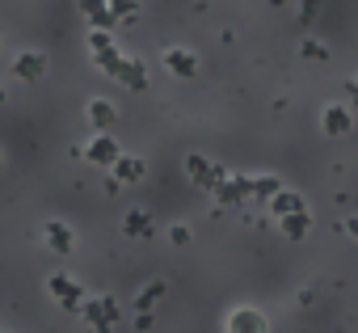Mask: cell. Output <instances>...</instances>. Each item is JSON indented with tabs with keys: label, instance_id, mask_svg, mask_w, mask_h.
Listing matches in <instances>:
<instances>
[{
	"label": "cell",
	"instance_id": "44dd1931",
	"mask_svg": "<svg viewBox=\"0 0 358 333\" xmlns=\"http://www.w3.org/2000/svg\"><path fill=\"white\" fill-rule=\"evenodd\" d=\"M299 55H303V59H329V47H324V43H316V38H303Z\"/></svg>",
	"mask_w": 358,
	"mask_h": 333
},
{
	"label": "cell",
	"instance_id": "603a6c76",
	"mask_svg": "<svg viewBox=\"0 0 358 333\" xmlns=\"http://www.w3.org/2000/svg\"><path fill=\"white\" fill-rule=\"evenodd\" d=\"M169 241H173V245H186V241H190V228H186V224H173V228H169Z\"/></svg>",
	"mask_w": 358,
	"mask_h": 333
},
{
	"label": "cell",
	"instance_id": "cb8c5ba5",
	"mask_svg": "<svg viewBox=\"0 0 358 333\" xmlns=\"http://www.w3.org/2000/svg\"><path fill=\"white\" fill-rule=\"evenodd\" d=\"M345 232H350V236L358 241V215H354V220H345Z\"/></svg>",
	"mask_w": 358,
	"mask_h": 333
},
{
	"label": "cell",
	"instance_id": "ffe728a7",
	"mask_svg": "<svg viewBox=\"0 0 358 333\" xmlns=\"http://www.w3.org/2000/svg\"><path fill=\"white\" fill-rule=\"evenodd\" d=\"M89 51H93V55H101V51H114V43H110V30H93V34H89Z\"/></svg>",
	"mask_w": 358,
	"mask_h": 333
},
{
	"label": "cell",
	"instance_id": "ac0fdd59",
	"mask_svg": "<svg viewBox=\"0 0 358 333\" xmlns=\"http://www.w3.org/2000/svg\"><path fill=\"white\" fill-rule=\"evenodd\" d=\"M160 295H164V283H152V287H143V291H139L135 308H139V312H152V304H156Z\"/></svg>",
	"mask_w": 358,
	"mask_h": 333
},
{
	"label": "cell",
	"instance_id": "7402d4cb",
	"mask_svg": "<svg viewBox=\"0 0 358 333\" xmlns=\"http://www.w3.org/2000/svg\"><path fill=\"white\" fill-rule=\"evenodd\" d=\"M320 17V0H299V26H312Z\"/></svg>",
	"mask_w": 358,
	"mask_h": 333
},
{
	"label": "cell",
	"instance_id": "9a60e30c",
	"mask_svg": "<svg viewBox=\"0 0 358 333\" xmlns=\"http://www.w3.org/2000/svg\"><path fill=\"white\" fill-rule=\"evenodd\" d=\"M118 80H122L127 89H135V93H139V89H148V76H143V64H135V59H127V68H122V76H118Z\"/></svg>",
	"mask_w": 358,
	"mask_h": 333
},
{
	"label": "cell",
	"instance_id": "8fae6325",
	"mask_svg": "<svg viewBox=\"0 0 358 333\" xmlns=\"http://www.w3.org/2000/svg\"><path fill=\"white\" fill-rule=\"evenodd\" d=\"M143 173H148V164L139 156H118V164H114V178L118 182H143Z\"/></svg>",
	"mask_w": 358,
	"mask_h": 333
},
{
	"label": "cell",
	"instance_id": "30bf717a",
	"mask_svg": "<svg viewBox=\"0 0 358 333\" xmlns=\"http://www.w3.org/2000/svg\"><path fill=\"white\" fill-rule=\"evenodd\" d=\"M320 122H324V135H350V127H354V118H350L345 106H329Z\"/></svg>",
	"mask_w": 358,
	"mask_h": 333
},
{
	"label": "cell",
	"instance_id": "d4e9b609",
	"mask_svg": "<svg viewBox=\"0 0 358 333\" xmlns=\"http://www.w3.org/2000/svg\"><path fill=\"white\" fill-rule=\"evenodd\" d=\"M345 89H350V97H354V106H358V76H354V80H350Z\"/></svg>",
	"mask_w": 358,
	"mask_h": 333
},
{
	"label": "cell",
	"instance_id": "4fadbf2b",
	"mask_svg": "<svg viewBox=\"0 0 358 333\" xmlns=\"http://www.w3.org/2000/svg\"><path fill=\"white\" fill-rule=\"evenodd\" d=\"M122 232L127 236H152V215L148 211H127V220H122Z\"/></svg>",
	"mask_w": 358,
	"mask_h": 333
},
{
	"label": "cell",
	"instance_id": "e0dca14e",
	"mask_svg": "<svg viewBox=\"0 0 358 333\" xmlns=\"http://www.w3.org/2000/svg\"><path fill=\"white\" fill-rule=\"evenodd\" d=\"M97 64H101V72H106V76H114V80H118V76H122V68H127V59H122L118 51H101V55H97Z\"/></svg>",
	"mask_w": 358,
	"mask_h": 333
},
{
	"label": "cell",
	"instance_id": "7a4b0ae2",
	"mask_svg": "<svg viewBox=\"0 0 358 333\" xmlns=\"http://www.w3.org/2000/svg\"><path fill=\"white\" fill-rule=\"evenodd\" d=\"M85 320H89L97 333H110V329H114V320H118V304H114L110 295H97V299H89V304H85Z\"/></svg>",
	"mask_w": 358,
	"mask_h": 333
},
{
	"label": "cell",
	"instance_id": "d6986e66",
	"mask_svg": "<svg viewBox=\"0 0 358 333\" xmlns=\"http://www.w3.org/2000/svg\"><path fill=\"white\" fill-rule=\"evenodd\" d=\"M110 13L118 22H135L139 17V5H135V0H110Z\"/></svg>",
	"mask_w": 358,
	"mask_h": 333
},
{
	"label": "cell",
	"instance_id": "277c9868",
	"mask_svg": "<svg viewBox=\"0 0 358 333\" xmlns=\"http://www.w3.org/2000/svg\"><path fill=\"white\" fill-rule=\"evenodd\" d=\"M85 156L93 160V164H106V169H114V164H118V143H114V135H97L89 148H85Z\"/></svg>",
	"mask_w": 358,
	"mask_h": 333
},
{
	"label": "cell",
	"instance_id": "5b68a950",
	"mask_svg": "<svg viewBox=\"0 0 358 333\" xmlns=\"http://www.w3.org/2000/svg\"><path fill=\"white\" fill-rule=\"evenodd\" d=\"M164 68H169L173 76H194V72H199V59H194V51H186V47H169V51H164Z\"/></svg>",
	"mask_w": 358,
	"mask_h": 333
},
{
	"label": "cell",
	"instance_id": "9c48e42d",
	"mask_svg": "<svg viewBox=\"0 0 358 333\" xmlns=\"http://www.w3.org/2000/svg\"><path fill=\"white\" fill-rule=\"evenodd\" d=\"M89 122H93L97 131H110V127L118 122V110H114L106 97H93V101H89Z\"/></svg>",
	"mask_w": 358,
	"mask_h": 333
},
{
	"label": "cell",
	"instance_id": "6da1fadb",
	"mask_svg": "<svg viewBox=\"0 0 358 333\" xmlns=\"http://www.w3.org/2000/svg\"><path fill=\"white\" fill-rule=\"evenodd\" d=\"M186 178H190L194 186H224V182H228V173L215 169V164H211L207 156H199V152L186 156Z\"/></svg>",
	"mask_w": 358,
	"mask_h": 333
},
{
	"label": "cell",
	"instance_id": "5bb4252c",
	"mask_svg": "<svg viewBox=\"0 0 358 333\" xmlns=\"http://www.w3.org/2000/svg\"><path fill=\"white\" fill-rule=\"evenodd\" d=\"M278 190H282L278 178H249V194H253V203H270Z\"/></svg>",
	"mask_w": 358,
	"mask_h": 333
},
{
	"label": "cell",
	"instance_id": "7c38bea8",
	"mask_svg": "<svg viewBox=\"0 0 358 333\" xmlns=\"http://www.w3.org/2000/svg\"><path fill=\"white\" fill-rule=\"evenodd\" d=\"M270 211H274L278 220H282V215H299V211H303V199H299L295 190H278V194L270 199Z\"/></svg>",
	"mask_w": 358,
	"mask_h": 333
},
{
	"label": "cell",
	"instance_id": "484cf974",
	"mask_svg": "<svg viewBox=\"0 0 358 333\" xmlns=\"http://www.w3.org/2000/svg\"><path fill=\"white\" fill-rule=\"evenodd\" d=\"M5 333H9V329H5Z\"/></svg>",
	"mask_w": 358,
	"mask_h": 333
},
{
	"label": "cell",
	"instance_id": "52a82bcc",
	"mask_svg": "<svg viewBox=\"0 0 358 333\" xmlns=\"http://www.w3.org/2000/svg\"><path fill=\"white\" fill-rule=\"evenodd\" d=\"M228 333H266V316L253 308H236L228 316Z\"/></svg>",
	"mask_w": 358,
	"mask_h": 333
},
{
	"label": "cell",
	"instance_id": "3957f363",
	"mask_svg": "<svg viewBox=\"0 0 358 333\" xmlns=\"http://www.w3.org/2000/svg\"><path fill=\"white\" fill-rule=\"evenodd\" d=\"M47 287L64 299V308H68V312H85V304H89V299H85V291H80V287H72V278L51 274V283H47Z\"/></svg>",
	"mask_w": 358,
	"mask_h": 333
},
{
	"label": "cell",
	"instance_id": "2e32d148",
	"mask_svg": "<svg viewBox=\"0 0 358 333\" xmlns=\"http://www.w3.org/2000/svg\"><path fill=\"white\" fill-rule=\"evenodd\" d=\"M278 224H282V236H291V241H303V232H308V215L303 211L299 215H282Z\"/></svg>",
	"mask_w": 358,
	"mask_h": 333
},
{
	"label": "cell",
	"instance_id": "ba28073f",
	"mask_svg": "<svg viewBox=\"0 0 358 333\" xmlns=\"http://www.w3.org/2000/svg\"><path fill=\"white\" fill-rule=\"evenodd\" d=\"M43 236H47V245L55 249V253H72V228L64 224V220H47V228H43Z\"/></svg>",
	"mask_w": 358,
	"mask_h": 333
},
{
	"label": "cell",
	"instance_id": "8992f818",
	"mask_svg": "<svg viewBox=\"0 0 358 333\" xmlns=\"http://www.w3.org/2000/svg\"><path fill=\"white\" fill-rule=\"evenodd\" d=\"M43 68H47V55H43V51H22V55H13V72H17V80H38Z\"/></svg>",
	"mask_w": 358,
	"mask_h": 333
}]
</instances>
